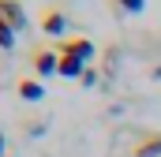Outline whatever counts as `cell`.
I'll return each mask as SVG.
<instances>
[{
	"label": "cell",
	"mask_w": 161,
	"mask_h": 157,
	"mask_svg": "<svg viewBox=\"0 0 161 157\" xmlns=\"http://www.w3.org/2000/svg\"><path fill=\"white\" fill-rule=\"evenodd\" d=\"M30 68H34L41 78H45V75H56V71H60V52H56V49L38 45V49L30 52Z\"/></svg>",
	"instance_id": "6da1fadb"
},
{
	"label": "cell",
	"mask_w": 161,
	"mask_h": 157,
	"mask_svg": "<svg viewBox=\"0 0 161 157\" xmlns=\"http://www.w3.org/2000/svg\"><path fill=\"white\" fill-rule=\"evenodd\" d=\"M0 15H4V23H8L15 34H23V30L30 26V19H26V8H23L19 0H0Z\"/></svg>",
	"instance_id": "7a4b0ae2"
},
{
	"label": "cell",
	"mask_w": 161,
	"mask_h": 157,
	"mask_svg": "<svg viewBox=\"0 0 161 157\" xmlns=\"http://www.w3.org/2000/svg\"><path fill=\"white\" fill-rule=\"evenodd\" d=\"M64 26H68V19H64V11H60V8H45V11H41V30H45V34L60 38V34H64Z\"/></svg>",
	"instance_id": "3957f363"
},
{
	"label": "cell",
	"mask_w": 161,
	"mask_h": 157,
	"mask_svg": "<svg viewBox=\"0 0 161 157\" xmlns=\"http://www.w3.org/2000/svg\"><path fill=\"white\" fill-rule=\"evenodd\" d=\"M131 157H161V135L158 131H146L142 142L131 146Z\"/></svg>",
	"instance_id": "277c9868"
},
{
	"label": "cell",
	"mask_w": 161,
	"mask_h": 157,
	"mask_svg": "<svg viewBox=\"0 0 161 157\" xmlns=\"http://www.w3.org/2000/svg\"><path fill=\"white\" fill-rule=\"evenodd\" d=\"M56 75H64V78H82L86 75V60H79L75 52H60V71Z\"/></svg>",
	"instance_id": "5b68a950"
},
{
	"label": "cell",
	"mask_w": 161,
	"mask_h": 157,
	"mask_svg": "<svg viewBox=\"0 0 161 157\" xmlns=\"http://www.w3.org/2000/svg\"><path fill=\"white\" fill-rule=\"evenodd\" d=\"M56 52H75L79 60H90V56H94V41L90 38H68V41L56 45Z\"/></svg>",
	"instance_id": "8992f818"
},
{
	"label": "cell",
	"mask_w": 161,
	"mask_h": 157,
	"mask_svg": "<svg viewBox=\"0 0 161 157\" xmlns=\"http://www.w3.org/2000/svg\"><path fill=\"white\" fill-rule=\"evenodd\" d=\"M15 90H19V97H23V101H41V97H45V86H41L38 78H19V86H15Z\"/></svg>",
	"instance_id": "52a82bcc"
},
{
	"label": "cell",
	"mask_w": 161,
	"mask_h": 157,
	"mask_svg": "<svg viewBox=\"0 0 161 157\" xmlns=\"http://www.w3.org/2000/svg\"><path fill=\"white\" fill-rule=\"evenodd\" d=\"M120 11H127V15H142L146 11V0H113Z\"/></svg>",
	"instance_id": "ba28073f"
},
{
	"label": "cell",
	"mask_w": 161,
	"mask_h": 157,
	"mask_svg": "<svg viewBox=\"0 0 161 157\" xmlns=\"http://www.w3.org/2000/svg\"><path fill=\"white\" fill-rule=\"evenodd\" d=\"M15 38H19V34H15V30L4 23V15H0V49H15Z\"/></svg>",
	"instance_id": "9c48e42d"
},
{
	"label": "cell",
	"mask_w": 161,
	"mask_h": 157,
	"mask_svg": "<svg viewBox=\"0 0 161 157\" xmlns=\"http://www.w3.org/2000/svg\"><path fill=\"white\" fill-rule=\"evenodd\" d=\"M4 146H8V142H4V131H0V157H4Z\"/></svg>",
	"instance_id": "30bf717a"
}]
</instances>
